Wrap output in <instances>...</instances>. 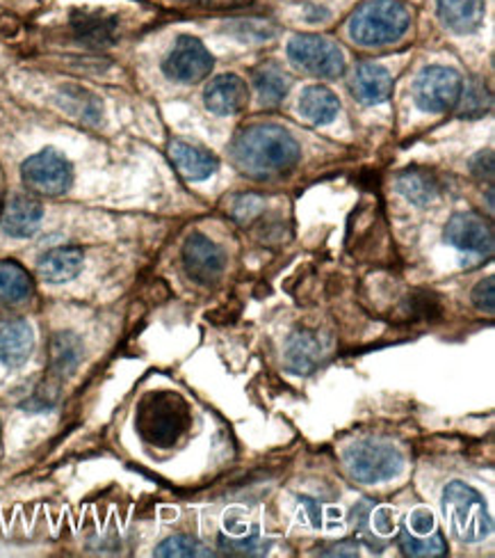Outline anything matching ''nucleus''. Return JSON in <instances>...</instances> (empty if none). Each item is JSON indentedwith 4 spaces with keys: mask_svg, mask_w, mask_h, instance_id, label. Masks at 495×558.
I'll list each match as a JSON object with an SVG mask.
<instances>
[{
    "mask_svg": "<svg viewBox=\"0 0 495 558\" xmlns=\"http://www.w3.org/2000/svg\"><path fill=\"white\" fill-rule=\"evenodd\" d=\"M231 156L235 168L253 179H274L290 172L301 156L290 131L276 124H253L233 140Z\"/></svg>",
    "mask_w": 495,
    "mask_h": 558,
    "instance_id": "obj_1",
    "label": "nucleus"
},
{
    "mask_svg": "<svg viewBox=\"0 0 495 558\" xmlns=\"http://www.w3.org/2000/svg\"><path fill=\"white\" fill-rule=\"evenodd\" d=\"M193 426V410L176 391L156 389L141 397L135 412V428L147 445L172 449Z\"/></svg>",
    "mask_w": 495,
    "mask_h": 558,
    "instance_id": "obj_2",
    "label": "nucleus"
},
{
    "mask_svg": "<svg viewBox=\"0 0 495 558\" xmlns=\"http://www.w3.org/2000/svg\"><path fill=\"white\" fill-rule=\"evenodd\" d=\"M411 26V12L403 0H368L349 19V37L368 46V49H380L388 46Z\"/></svg>",
    "mask_w": 495,
    "mask_h": 558,
    "instance_id": "obj_3",
    "label": "nucleus"
},
{
    "mask_svg": "<svg viewBox=\"0 0 495 558\" xmlns=\"http://www.w3.org/2000/svg\"><path fill=\"white\" fill-rule=\"evenodd\" d=\"M443 515L450 524V531L463 543H482L491 536L493 520L484 497L461 481H453L445 485L441 499Z\"/></svg>",
    "mask_w": 495,
    "mask_h": 558,
    "instance_id": "obj_4",
    "label": "nucleus"
},
{
    "mask_svg": "<svg viewBox=\"0 0 495 558\" xmlns=\"http://www.w3.org/2000/svg\"><path fill=\"white\" fill-rule=\"evenodd\" d=\"M347 474L363 485H380L405 472V456L393 445L376 439H363L345 451Z\"/></svg>",
    "mask_w": 495,
    "mask_h": 558,
    "instance_id": "obj_5",
    "label": "nucleus"
},
{
    "mask_svg": "<svg viewBox=\"0 0 495 558\" xmlns=\"http://www.w3.org/2000/svg\"><path fill=\"white\" fill-rule=\"evenodd\" d=\"M288 60L299 72L318 78H338L345 72L343 49L326 37L297 35L288 41Z\"/></svg>",
    "mask_w": 495,
    "mask_h": 558,
    "instance_id": "obj_6",
    "label": "nucleus"
},
{
    "mask_svg": "<svg viewBox=\"0 0 495 558\" xmlns=\"http://www.w3.org/2000/svg\"><path fill=\"white\" fill-rule=\"evenodd\" d=\"M21 179L26 189L41 197H60L74 183V168L60 151L44 149L23 162Z\"/></svg>",
    "mask_w": 495,
    "mask_h": 558,
    "instance_id": "obj_7",
    "label": "nucleus"
},
{
    "mask_svg": "<svg viewBox=\"0 0 495 558\" xmlns=\"http://www.w3.org/2000/svg\"><path fill=\"white\" fill-rule=\"evenodd\" d=\"M461 74L453 66H424L413 83V99L424 112L453 110L461 95Z\"/></svg>",
    "mask_w": 495,
    "mask_h": 558,
    "instance_id": "obj_8",
    "label": "nucleus"
},
{
    "mask_svg": "<svg viewBox=\"0 0 495 558\" xmlns=\"http://www.w3.org/2000/svg\"><path fill=\"white\" fill-rule=\"evenodd\" d=\"M212 66H215V60H212L203 41L193 35H183L174 44L170 56L164 58L162 72L172 81L190 85L203 81L212 72Z\"/></svg>",
    "mask_w": 495,
    "mask_h": 558,
    "instance_id": "obj_9",
    "label": "nucleus"
},
{
    "mask_svg": "<svg viewBox=\"0 0 495 558\" xmlns=\"http://www.w3.org/2000/svg\"><path fill=\"white\" fill-rule=\"evenodd\" d=\"M445 239L457 250L475 257H491L495 247L493 225L478 214H457L445 227Z\"/></svg>",
    "mask_w": 495,
    "mask_h": 558,
    "instance_id": "obj_10",
    "label": "nucleus"
},
{
    "mask_svg": "<svg viewBox=\"0 0 495 558\" xmlns=\"http://www.w3.org/2000/svg\"><path fill=\"white\" fill-rule=\"evenodd\" d=\"M183 266L195 282L212 284L224 272L226 257L218 243H212L201 234H193L183 245Z\"/></svg>",
    "mask_w": 495,
    "mask_h": 558,
    "instance_id": "obj_11",
    "label": "nucleus"
},
{
    "mask_svg": "<svg viewBox=\"0 0 495 558\" xmlns=\"http://www.w3.org/2000/svg\"><path fill=\"white\" fill-rule=\"evenodd\" d=\"M206 108L218 114V118H228V114H238L249 104V89L247 83L235 74H222L212 78L203 92Z\"/></svg>",
    "mask_w": 495,
    "mask_h": 558,
    "instance_id": "obj_12",
    "label": "nucleus"
},
{
    "mask_svg": "<svg viewBox=\"0 0 495 558\" xmlns=\"http://www.w3.org/2000/svg\"><path fill=\"white\" fill-rule=\"evenodd\" d=\"M35 335L28 320L18 316H0V364L16 368L33 355Z\"/></svg>",
    "mask_w": 495,
    "mask_h": 558,
    "instance_id": "obj_13",
    "label": "nucleus"
},
{
    "mask_svg": "<svg viewBox=\"0 0 495 558\" xmlns=\"http://www.w3.org/2000/svg\"><path fill=\"white\" fill-rule=\"evenodd\" d=\"M329 341L315 332L297 330L286 341V364L297 376H309L324 362Z\"/></svg>",
    "mask_w": 495,
    "mask_h": 558,
    "instance_id": "obj_14",
    "label": "nucleus"
},
{
    "mask_svg": "<svg viewBox=\"0 0 495 558\" xmlns=\"http://www.w3.org/2000/svg\"><path fill=\"white\" fill-rule=\"evenodd\" d=\"M351 92H354V97L368 106L384 104L393 95V76L382 64L363 62L354 69Z\"/></svg>",
    "mask_w": 495,
    "mask_h": 558,
    "instance_id": "obj_15",
    "label": "nucleus"
},
{
    "mask_svg": "<svg viewBox=\"0 0 495 558\" xmlns=\"http://www.w3.org/2000/svg\"><path fill=\"white\" fill-rule=\"evenodd\" d=\"M41 216L44 208L39 202L23 195H14L5 204L3 216H0V229L12 239H30L41 225Z\"/></svg>",
    "mask_w": 495,
    "mask_h": 558,
    "instance_id": "obj_16",
    "label": "nucleus"
},
{
    "mask_svg": "<svg viewBox=\"0 0 495 558\" xmlns=\"http://www.w3.org/2000/svg\"><path fill=\"white\" fill-rule=\"evenodd\" d=\"M170 158L174 162V168L187 181H206L220 168L215 154H210L203 147L183 143V140H174V143L170 145Z\"/></svg>",
    "mask_w": 495,
    "mask_h": 558,
    "instance_id": "obj_17",
    "label": "nucleus"
},
{
    "mask_svg": "<svg viewBox=\"0 0 495 558\" xmlns=\"http://www.w3.org/2000/svg\"><path fill=\"white\" fill-rule=\"evenodd\" d=\"M486 14V0H438V16L457 35L475 33Z\"/></svg>",
    "mask_w": 495,
    "mask_h": 558,
    "instance_id": "obj_18",
    "label": "nucleus"
},
{
    "mask_svg": "<svg viewBox=\"0 0 495 558\" xmlns=\"http://www.w3.org/2000/svg\"><path fill=\"white\" fill-rule=\"evenodd\" d=\"M85 266V254L81 247H55L46 252L37 264V272L49 284H64L78 277Z\"/></svg>",
    "mask_w": 495,
    "mask_h": 558,
    "instance_id": "obj_19",
    "label": "nucleus"
},
{
    "mask_svg": "<svg viewBox=\"0 0 495 558\" xmlns=\"http://www.w3.org/2000/svg\"><path fill=\"white\" fill-rule=\"evenodd\" d=\"M341 101L329 87L311 85L301 92L299 112L315 126L332 124L338 118Z\"/></svg>",
    "mask_w": 495,
    "mask_h": 558,
    "instance_id": "obj_20",
    "label": "nucleus"
},
{
    "mask_svg": "<svg viewBox=\"0 0 495 558\" xmlns=\"http://www.w3.org/2000/svg\"><path fill=\"white\" fill-rule=\"evenodd\" d=\"M395 185H397V191L416 206H428V204L436 202V197L441 195L438 179L430 170H422V168H411V170L399 172Z\"/></svg>",
    "mask_w": 495,
    "mask_h": 558,
    "instance_id": "obj_21",
    "label": "nucleus"
},
{
    "mask_svg": "<svg viewBox=\"0 0 495 558\" xmlns=\"http://www.w3.org/2000/svg\"><path fill=\"white\" fill-rule=\"evenodd\" d=\"M33 277L21 264L5 259L0 262V302L3 305H21L33 295Z\"/></svg>",
    "mask_w": 495,
    "mask_h": 558,
    "instance_id": "obj_22",
    "label": "nucleus"
},
{
    "mask_svg": "<svg viewBox=\"0 0 495 558\" xmlns=\"http://www.w3.org/2000/svg\"><path fill=\"white\" fill-rule=\"evenodd\" d=\"M253 87H256L258 99H261L263 106H276L288 97L293 81L276 62H268L261 69H256Z\"/></svg>",
    "mask_w": 495,
    "mask_h": 558,
    "instance_id": "obj_23",
    "label": "nucleus"
},
{
    "mask_svg": "<svg viewBox=\"0 0 495 558\" xmlns=\"http://www.w3.org/2000/svg\"><path fill=\"white\" fill-rule=\"evenodd\" d=\"M81 362H83V341L71 332L55 335L51 343V374L55 378H69L71 374H76Z\"/></svg>",
    "mask_w": 495,
    "mask_h": 558,
    "instance_id": "obj_24",
    "label": "nucleus"
},
{
    "mask_svg": "<svg viewBox=\"0 0 495 558\" xmlns=\"http://www.w3.org/2000/svg\"><path fill=\"white\" fill-rule=\"evenodd\" d=\"M399 547L407 556L413 558H436L447 554V541L441 531L430 533V536H413V533L405 526L399 531Z\"/></svg>",
    "mask_w": 495,
    "mask_h": 558,
    "instance_id": "obj_25",
    "label": "nucleus"
},
{
    "mask_svg": "<svg viewBox=\"0 0 495 558\" xmlns=\"http://www.w3.org/2000/svg\"><path fill=\"white\" fill-rule=\"evenodd\" d=\"M491 106H493V97L488 87L480 78H473L470 83H466V87H461V95L457 101V110L461 118L466 120L482 118V114L491 110Z\"/></svg>",
    "mask_w": 495,
    "mask_h": 558,
    "instance_id": "obj_26",
    "label": "nucleus"
},
{
    "mask_svg": "<svg viewBox=\"0 0 495 558\" xmlns=\"http://www.w3.org/2000/svg\"><path fill=\"white\" fill-rule=\"evenodd\" d=\"M76 37L89 46H108L114 41L116 23L103 16H81L74 19Z\"/></svg>",
    "mask_w": 495,
    "mask_h": 558,
    "instance_id": "obj_27",
    "label": "nucleus"
},
{
    "mask_svg": "<svg viewBox=\"0 0 495 558\" xmlns=\"http://www.w3.org/2000/svg\"><path fill=\"white\" fill-rule=\"evenodd\" d=\"M156 556L160 558H206V556H212L210 549H206V545H201L197 538L193 536H172L164 543L158 545L156 549Z\"/></svg>",
    "mask_w": 495,
    "mask_h": 558,
    "instance_id": "obj_28",
    "label": "nucleus"
},
{
    "mask_svg": "<svg viewBox=\"0 0 495 558\" xmlns=\"http://www.w3.org/2000/svg\"><path fill=\"white\" fill-rule=\"evenodd\" d=\"M220 547L233 556H263L268 551V547L263 549L258 529H253L249 536L247 533H243V536H226L224 533V536H220Z\"/></svg>",
    "mask_w": 495,
    "mask_h": 558,
    "instance_id": "obj_29",
    "label": "nucleus"
},
{
    "mask_svg": "<svg viewBox=\"0 0 495 558\" xmlns=\"http://www.w3.org/2000/svg\"><path fill=\"white\" fill-rule=\"evenodd\" d=\"M263 211H265V199L258 195H243L233 204V218L243 225L256 220Z\"/></svg>",
    "mask_w": 495,
    "mask_h": 558,
    "instance_id": "obj_30",
    "label": "nucleus"
},
{
    "mask_svg": "<svg viewBox=\"0 0 495 558\" xmlns=\"http://www.w3.org/2000/svg\"><path fill=\"white\" fill-rule=\"evenodd\" d=\"M473 305L486 314L495 312V277L482 279V282L473 289Z\"/></svg>",
    "mask_w": 495,
    "mask_h": 558,
    "instance_id": "obj_31",
    "label": "nucleus"
},
{
    "mask_svg": "<svg viewBox=\"0 0 495 558\" xmlns=\"http://www.w3.org/2000/svg\"><path fill=\"white\" fill-rule=\"evenodd\" d=\"M407 529L413 533V536H430V533L436 531V520L428 508H416L409 518Z\"/></svg>",
    "mask_w": 495,
    "mask_h": 558,
    "instance_id": "obj_32",
    "label": "nucleus"
},
{
    "mask_svg": "<svg viewBox=\"0 0 495 558\" xmlns=\"http://www.w3.org/2000/svg\"><path fill=\"white\" fill-rule=\"evenodd\" d=\"M470 172H473L482 181H493V151H480L473 160H470Z\"/></svg>",
    "mask_w": 495,
    "mask_h": 558,
    "instance_id": "obj_33",
    "label": "nucleus"
},
{
    "mask_svg": "<svg viewBox=\"0 0 495 558\" xmlns=\"http://www.w3.org/2000/svg\"><path fill=\"white\" fill-rule=\"evenodd\" d=\"M322 556H357L359 554V545L354 543H341V545H334L332 551H320Z\"/></svg>",
    "mask_w": 495,
    "mask_h": 558,
    "instance_id": "obj_34",
    "label": "nucleus"
}]
</instances>
